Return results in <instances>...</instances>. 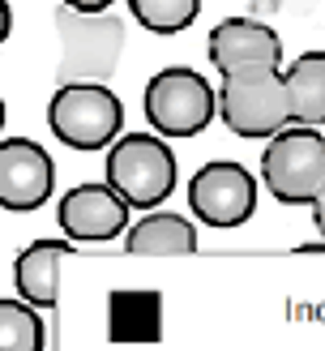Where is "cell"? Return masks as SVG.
Wrapping results in <instances>:
<instances>
[{"mask_svg":"<svg viewBox=\"0 0 325 351\" xmlns=\"http://www.w3.org/2000/svg\"><path fill=\"white\" fill-rule=\"evenodd\" d=\"M300 253H325V240L321 244H300Z\"/></svg>","mask_w":325,"mask_h":351,"instance_id":"d6986e66","label":"cell"},{"mask_svg":"<svg viewBox=\"0 0 325 351\" xmlns=\"http://www.w3.org/2000/svg\"><path fill=\"white\" fill-rule=\"evenodd\" d=\"M125 249H129V253H146V257L193 253V249H197V227H193V219L176 215V210H150L142 223L129 227Z\"/></svg>","mask_w":325,"mask_h":351,"instance_id":"7c38bea8","label":"cell"},{"mask_svg":"<svg viewBox=\"0 0 325 351\" xmlns=\"http://www.w3.org/2000/svg\"><path fill=\"white\" fill-rule=\"evenodd\" d=\"M51 189H56V163L43 150V142L0 137V210L9 215L43 210Z\"/></svg>","mask_w":325,"mask_h":351,"instance_id":"52a82bcc","label":"cell"},{"mask_svg":"<svg viewBox=\"0 0 325 351\" xmlns=\"http://www.w3.org/2000/svg\"><path fill=\"white\" fill-rule=\"evenodd\" d=\"M64 9H73V13H103V9H112L116 0H60Z\"/></svg>","mask_w":325,"mask_h":351,"instance_id":"2e32d148","label":"cell"},{"mask_svg":"<svg viewBox=\"0 0 325 351\" xmlns=\"http://www.w3.org/2000/svg\"><path fill=\"white\" fill-rule=\"evenodd\" d=\"M43 343H47L43 313L26 300L0 295V351H43Z\"/></svg>","mask_w":325,"mask_h":351,"instance_id":"5bb4252c","label":"cell"},{"mask_svg":"<svg viewBox=\"0 0 325 351\" xmlns=\"http://www.w3.org/2000/svg\"><path fill=\"white\" fill-rule=\"evenodd\" d=\"M210 64L218 73L244 64H283V39L278 30L257 22V17H227L210 30Z\"/></svg>","mask_w":325,"mask_h":351,"instance_id":"9c48e42d","label":"cell"},{"mask_svg":"<svg viewBox=\"0 0 325 351\" xmlns=\"http://www.w3.org/2000/svg\"><path fill=\"white\" fill-rule=\"evenodd\" d=\"M47 129L68 150H103L125 129V103L103 82H68L47 103Z\"/></svg>","mask_w":325,"mask_h":351,"instance_id":"5b68a950","label":"cell"},{"mask_svg":"<svg viewBox=\"0 0 325 351\" xmlns=\"http://www.w3.org/2000/svg\"><path fill=\"white\" fill-rule=\"evenodd\" d=\"M188 210L205 227H239L257 215V176L235 159H214L188 180Z\"/></svg>","mask_w":325,"mask_h":351,"instance_id":"8992f818","label":"cell"},{"mask_svg":"<svg viewBox=\"0 0 325 351\" xmlns=\"http://www.w3.org/2000/svg\"><path fill=\"white\" fill-rule=\"evenodd\" d=\"M73 257V240H34L26 244L13 261V287L26 304H34L39 313L56 308L60 295V261Z\"/></svg>","mask_w":325,"mask_h":351,"instance_id":"30bf717a","label":"cell"},{"mask_svg":"<svg viewBox=\"0 0 325 351\" xmlns=\"http://www.w3.org/2000/svg\"><path fill=\"white\" fill-rule=\"evenodd\" d=\"M313 219H317V232H321V240H325V189L313 197Z\"/></svg>","mask_w":325,"mask_h":351,"instance_id":"ac0fdd59","label":"cell"},{"mask_svg":"<svg viewBox=\"0 0 325 351\" xmlns=\"http://www.w3.org/2000/svg\"><path fill=\"white\" fill-rule=\"evenodd\" d=\"M180 167L159 133H120L107 146V184L129 202V210H159L176 193Z\"/></svg>","mask_w":325,"mask_h":351,"instance_id":"7a4b0ae2","label":"cell"},{"mask_svg":"<svg viewBox=\"0 0 325 351\" xmlns=\"http://www.w3.org/2000/svg\"><path fill=\"white\" fill-rule=\"evenodd\" d=\"M142 112L150 120V129L159 137H197L210 129V120L218 116V95L214 86L205 82L201 73H193L188 64H171L159 69L146 90H142Z\"/></svg>","mask_w":325,"mask_h":351,"instance_id":"3957f363","label":"cell"},{"mask_svg":"<svg viewBox=\"0 0 325 351\" xmlns=\"http://www.w3.org/2000/svg\"><path fill=\"white\" fill-rule=\"evenodd\" d=\"M291 125H325V51H300L283 73Z\"/></svg>","mask_w":325,"mask_h":351,"instance_id":"8fae6325","label":"cell"},{"mask_svg":"<svg viewBox=\"0 0 325 351\" xmlns=\"http://www.w3.org/2000/svg\"><path fill=\"white\" fill-rule=\"evenodd\" d=\"M163 300L154 291H116L107 300L112 343H154L163 330Z\"/></svg>","mask_w":325,"mask_h":351,"instance_id":"4fadbf2b","label":"cell"},{"mask_svg":"<svg viewBox=\"0 0 325 351\" xmlns=\"http://www.w3.org/2000/svg\"><path fill=\"white\" fill-rule=\"evenodd\" d=\"M13 34V9H9V0H0V43H5Z\"/></svg>","mask_w":325,"mask_h":351,"instance_id":"e0dca14e","label":"cell"},{"mask_svg":"<svg viewBox=\"0 0 325 351\" xmlns=\"http://www.w3.org/2000/svg\"><path fill=\"white\" fill-rule=\"evenodd\" d=\"M261 180L283 206H313L325 189V133L313 125H283L265 137Z\"/></svg>","mask_w":325,"mask_h":351,"instance_id":"277c9868","label":"cell"},{"mask_svg":"<svg viewBox=\"0 0 325 351\" xmlns=\"http://www.w3.org/2000/svg\"><path fill=\"white\" fill-rule=\"evenodd\" d=\"M60 232L73 244H103L129 232V202L107 180H86L60 197Z\"/></svg>","mask_w":325,"mask_h":351,"instance_id":"ba28073f","label":"cell"},{"mask_svg":"<svg viewBox=\"0 0 325 351\" xmlns=\"http://www.w3.org/2000/svg\"><path fill=\"white\" fill-rule=\"evenodd\" d=\"M218 120L248 142H265L283 125H291V103L278 64L227 69L218 82Z\"/></svg>","mask_w":325,"mask_h":351,"instance_id":"6da1fadb","label":"cell"},{"mask_svg":"<svg viewBox=\"0 0 325 351\" xmlns=\"http://www.w3.org/2000/svg\"><path fill=\"white\" fill-rule=\"evenodd\" d=\"M129 9L150 34H180L197 22L201 0H129Z\"/></svg>","mask_w":325,"mask_h":351,"instance_id":"9a60e30c","label":"cell"},{"mask_svg":"<svg viewBox=\"0 0 325 351\" xmlns=\"http://www.w3.org/2000/svg\"><path fill=\"white\" fill-rule=\"evenodd\" d=\"M0 133H5V99H0Z\"/></svg>","mask_w":325,"mask_h":351,"instance_id":"ffe728a7","label":"cell"}]
</instances>
